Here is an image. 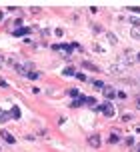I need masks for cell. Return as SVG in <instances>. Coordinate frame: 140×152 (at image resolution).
Masks as SVG:
<instances>
[{
  "mask_svg": "<svg viewBox=\"0 0 140 152\" xmlns=\"http://www.w3.org/2000/svg\"><path fill=\"white\" fill-rule=\"evenodd\" d=\"M62 74H64V76H76V70L72 68V66H68V68L62 70Z\"/></svg>",
  "mask_w": 140,
  "mask_h": 152,
  "instance_id": "30bf717a",
  "label": "cell"
},
{
  "mask_svg": "<svg viewBox=\"0 0 140 152\" xmlns=\"http://www.w3.org/2000/svg\"><path fill=\"white\" fill-rule=\"evenodd\" d=\"M10 118H12V114H8V112L0 114V122H6V120H10Z\"/></svg>",
  "mask_w": 140,
  "mask_h": 152,
  "instance_id": "4fadbf2b",
  "label": "cell"
},
{
  "mask_svg": "<svg viewBox=\"0 0 140 152\" xmlns=\"http://www.w3.org/2000/svg\"><path fill=\"white\" fill-rule=\"evenodd\" d=\"M0 114H2V110H0Z\"/></svg>",
  "mask_w": 140,
  "mask_h": 152,
  "instance_id": "484cf974",
  "label": "cell"
},
{
  "mask_svg": "<svg viewBox=\"0 0 140 152\" xmlns=\"http://www.w3.org/2000/svg\"><path fill=\"white\" fill-rule=\"evenodd\" d=\"M16 70H18V72H20L22 76L30 78V80H38V78H40V72H38V70H34V64H32V62L18 64V66H16Z\"/></svg>",
  "mask_w": 140,
  "mask_h": 152,
  "instance_id": "6da1fadb",
  "label": "cell"
},
{
  "mask_svg": "<svg viewBox=\"0 0 140 152\" xmlns=\"http://www.w3.org/2000/svg\"><path fill=\"white\" fill-rule=\"evenodd\" d=\"M104 96H106L108 100L116 98V90H114V88H110V86H104Z\"/></svg>",
  "mask_w": 140,
  "mask_h": 152,
  "instance_id": "52a82bcc",
  "label": "cell"
},
{
  "mask_svg": "<svg viewBox=\"0 0 140 152\" xmlns=\"http://www.w3.org/2000/svg\"><path fill=\"white\" fill-rule=\"evenodd\" d=\"M76 78H78V80H82V82H86V80H88V78H86L84 74H80V72H76Z\"/></svg>",
  "mask_w": 140,
  "mask_h": 152,
  "instance_id": "ac0fdd59",
  "label": "cell"
},
{
  "mask_svg": "<svg viewBox=\"0 0 140 152\" xmlns=\"http://www.w3.org/2000/svg\"><path fill=\"white\" fill-rule=\"evenodd\" d=\"M0 86H8V84L4 82V80H2V78H0Z\"/></svg>",
  "mask_w": 140,
  "mask_h": 152,
  "instance_id": "cb8c5ba5",
  "label": "cell"
},
{
  "mask_svg": "<svg viewBox=\"0 0 140 152\" xmlns=\"http://www.w3.org/2000/svg\"><path fill=\"white\" fill-rule=\"evenodd\" d=\"M116 142H118V136H116V134H112V136H110V144H116Z\"/></svg>",
  "mask_w": 140,
  "mask_h": 152,
  "instance_id": "d6986e66",
  "label": "cell"
},
{
  "mask_svg": "<svg viewBox=\"0 0 140 152\" xmlns=\"http://www.w3.org/2000/svg\"><path fill=\"white\" fill-rule=\"evenodd\" d=\"M54 34H56V36H62V34H64V30H62V28H56V30H54Z\"/></svg>",
  "mask_w": 140,
  "mask_h": 152,
  "instance_id": "ffe728a7",
  "label": "cell"
},
{
  "mask_svg": "<svg viewBox=\"0 0 140 152\" xmlns=\"http://www.w3.org/2000/svg\"><path fill=\"white\" fill-rule=\"evenodd\" d=\"M128 10H132V12H138V14H140V6H130Z\"/></svg>",
  "mask_w": 140,
  "mask_h": 152,
  "instance_id": "7402d4cb",
  "label": "cell"
},
{
  "mask_svg": "<svg viewBox=\"0 0 140 152\" xmlns=\"http://www.w3.org/2000/svg\"><path fill=\"white\" fill-rule=\"evenodd\" d=\"M132 38H134V40H140V28L132 30Z\"/></svg>",
  "mask_w": 140,
  "mask_h": 152,
  "instance_id": "2e32d148",
  "label": "cell"
},
{
  "mask_svg": "<svg viewBox=\"0 0 140 152\" xmlns=\"http://www.w3.org/2000/svg\"><path fill=\"white\" fill-rule=\"evenodd\" d=\"M68 96H70V98H78V90H76V88H70Z\"/></svg>",
  "mask_w": 140,
  "mask_h": 152,
  "instance_id": "9a60e30c",
  "label": "cell"
},
{
  "mask_svg": "<svg viewBox=\"0 0 140 152\" xmlns=\"http://www.w3.org/2000/svg\"><path fill=\"white\" fill-rule=\"evenodd\" d=\"M0 136H2V140H6L8 144H14V142H16V138L12 136L8 130H0Z\"/></svg>",
  "mask_w": 140,
  "mask_h": 152,
  "instance_id": "8992f818",
  "label": "cell"
},
{
  "mask_svg": "<svg viewBox=\"0 0 140 152\" xmlns=\"http://www.w3.org/2000/svg\"><path fill=\"white\" fill-rule=\"evenodd\" d=\"M136 152H140V144H138V148H136Z\"/></svg>",
  "mask_w": 140,
  "mask_h": 152,
  "instance_id": "d4e9b609",
  "label": "cell"
},
{
  "mask_svg": "<svg viewBox=\"0 0 140 152\" xmlns=\"http://www.w3.org/2000/svg\"><path fill=\"white\" fill-rule=\"evenodd\" d=\"M12 34H14V36H26V34H30V28H16L14 32H12Z\"/></svg>",
  "mask_w": 140,
  "mask_h": 152,
  "instance_id": "ba28073f",
  "label": "cell"
},
{
  "mask_svg": "<svg viewBox=\"0 0 140 152\" xmlns=\"http://www.w3.org/2000/svg\"><path fill=\"white\" fill-rule=\"evenodd\" d=\"M136 106L140 108V96H136Z\"/></svg>",
  "mask_w": 140,
  "mask_h": 152,
  "instance_id": "603a6c76",
  "label": "cell"
},
{
  "mask_svg": "<svg viewBox=\"0 0 140 152\" xmlns=\"http://www.w3.org/2000/svg\"><path fill=\"white\" fill-rule=\"evenodd\" d=\"M52 50H54V52H62V54H70L74 48H72L70 44H54V46H52Z\"/></svg>",
  "mask_w": 140,
  "mask_h": 152,
  "instance_id": "3957f363",
  "label": "cell"
},
{
  "mask_svg": "<svg viewBox=\"0 0 140 152\" xmlns=\"http://www.w3.org/2000/svg\"><path fill=\"white\" fill-rule=\"evenodd\" d=\"M124 56H126V60H128V64L140 62V52H136V54H134L132 50H126V52H124Z\"/></svg>",
  "mask_w": 140,
  "mask_h": 152,
  "instance_id": "277c9868",
  "label": "cell"
},
{
  "mask_svg": "<svg viewBox=\"0 0 140 152\" xmlns=\"http://www.w3.org/2000/svg\"><path fill=\"white\" fill-rule=\"evenodd\" d=\"M10 114H12V118H20V114H22V112H20V108H18V106H12Z\"/></svg>",
  "mask_w": 140,
  "mask_h": 152,
  "instance_id": "8fae6325",
  "label": "cell"
},
{
  "mask_svg": "<svg viewBox=\"0 0 140 152\" xmlns=\"http://www.w3.org/2000/svg\"><path fill=\"white\" fill-rule=\"evenodd\" d=\"M132 24H134V26H138V28H140V18H132Z\"/></svg>",
  "mask_w": 140,
  "mask_h": 152,
  "instance_id": "44dd1931",
  "label": "cell"
},
{
  "mask_svg": "<svg viewBox=\"0 0 140 152\" xmlns=\"http://www.w3.org/2000/svg\"><path fill=\"white\" fill-rule=\"evenodd\" d=\"M94 88H96V90H104V82H102V80H96V82H94Z\"/></svg>",
  "mask_w": 140,
  "mask_h": 152,
  "instance_id": "5bb4252c",
  "label": "cell"
},
{
  "mask_svg": "<svg viewBox=\"0 0 140 152\" xmlns=\"http://www.w3.org/2000/svg\"><path fill=\"white\" fill-rule=\"evenodd\" d=\"M80 102H82V104H88V106H94V104H96V100H94L92 96H88V98H86V96H82V98H80Z\"/></svg>",
  "mask_w": 140,
  "mask_h": 152,
  "instance_id": "9c48e42d",
  "label": "cell"
},
{
  "mask_svg": "<svg viewBox=\"0 0 140 152\" xmlns=\"http://www.w3.org/2000/svg\"><path fill=\"white\" fill-rule=\"evenodd\" d=\"M94 110H96V112H102L106 118H112V116H114V112H116V110H114V106H112L110 102H102L100 106H94Z\"/></svg>",
  "mask_w": 140,
  "mask_h": 152,
  "instance_id": "7a4b0ae2",
  "label": "cell"
},
{
  "mask_svg": "<svg viewBox=\"0 0 140 152\" xmlns=\"http://www.w3.org/2000/svg\"><path fill=\"white\" fill-rule=\"evenodd\" d=\"M82 66H84V68H88V70H92V72H98V66H94L92 62H84Z\"/></svg>",
  "mask_w": 140,
  "mask_h": 152,
  "instance_id": "7c38bea8",
  "label": "cell"
},
{
  "mask_svg": "<svg viewBox=\"0 0 140 152\" xmlns=\"http://www.w3.org/2000/svg\"><path fill=\"white\" fill-rule=\"evenodd\" d=\"M86 142H88V144L92 146V148H98V146L102 144V140H100V136H98V134H90Z\"/></svg>",
  "mask_w": 140,
  "mask_h": 152,
  "instance_id": "5b68a950",
  "label": "cell"
},
{
  "mask_svg": "<svg viewBox=\"0 0 140 152\" xmlns=\"http://www.w3.org/2000/svg\"><path fill=\"white\" fill-rule=\"evenodd\" d=\"M106 36H108V40L112 42V44H116V38H114V34H110V32H106Z\"/></svg>",
  "mask_w": 140,
  "mask_h": 152,
  "instance_id": "e0dca14e",
  "label": "cell"
}]
</instances>
